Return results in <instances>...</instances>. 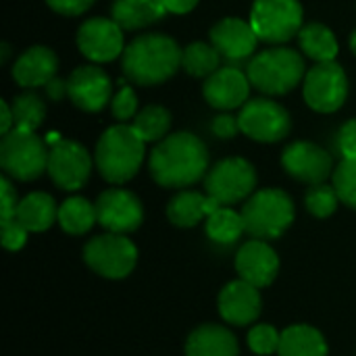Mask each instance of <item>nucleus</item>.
<instances>
[{"instance_id":"nucleus-28","label":"nucleus","mask_w":356,"mask_h":356,"mask_svg":"<svg viewBox=\"0 0 356 356\" xmlns=\"http://www.w3.org/2000/svg\"><path fill=\"white\" fill-rule=\"evenodd\" d=\"M98 221L96 204L81 196H71L58 207V223L71 236H81L94 227Z\"/></svg>"},{"instance_id":"nucleus-20","label":"nucleus","mask_w":356,"mask_h":356,"mask_svg":"<svg viewBox=\"0 0 356 356\" xmlns=\"http://www.w3.org/2000/svg\"><path fill=\"white\" fill-rule=\"evenodd\" d=\"M219 313L232 325H250L261 315V294L252 284L229 282L219 294Z\"/></svg>"},{"instance_id":"nucleus-44","label":"nucleus","mask_w":356,"mask_h":356,"mask_svg":"<svg viewBox=\"0 0 356 356\" xmlns=\"http://www.w3.org/2000/svg\"><path fill=\"white\" fill-rule=\"evenodd\" d=\"M0 104H2V127H0V131L4 136V134L15 129V115H13V106L6 100H2Z\"/></svg>"},{"instance_id":"nucleus-3","label":"nucleus","mask_w":356,"mask_h":356,"mask_svg":"<svg viewBox=\"0 0 356 356\" xmlns=\"http://www.w3.org/2000/svg\"><path fill=\"white\" fill-rule=\"evenodd\" d=\"M144 156H146V142L127 123L108 127L100 136L94 150V163L100 175L111 184L129 181L140 171Z\"/></svg>"},{"instance_id":"nucleus-29","label":"nucleus","mask_w":356,"mask_h":356,"mask_svg":"<svg viewBox=\"0 0 356 356\" xmlns=\"http://www.w3.org/2000/svg\"><path fill=\"white\" fill-rule=\"evenodd\" d=\"M246 232L242 213H236L229 207H221L213 215L207 217V236L223 246H229L240 240V236Z\"/></svg>"},{"instance_id":"nucleus-45","label":"nucleus","mask_w":356,"mask_h":356,"mask_svg":"<svg viewBox=\"0 0 356 356\" xmlns=\"http://www.w3.org/2000/svg\"><path fill=\"white\" fill-rule=\"evenodd\" d=\"M10 56V46L8 44H2V56H0V63H6V58Z\"/></svg>"},{"instance_id":"nucleus-8","label":"nucleus","mask_w":356,"mask_h":356,"mask_svg":"<svg viewBox=\"0 0 356 356\" xmlns=\"http://www.w3.org/2000/svg\"><path fill=\"white\" fill-rule=\"evenodd\" d=\"M86 265L106 280L127 277L138 263L136 244L123 234H102L92 238L83 248Z\"/></svg>"},{"instance_id":"nucleus-9","label":"nucleus","mask_w":356,"mask_h":356,"mask_svg":"<svg viewBox=\"0 0 356 356\" xmlns=\"http://www.w3.org/2000/svg\"><path fill=\"white\" fill-rule=\"evenodd\" d=\"M207 194L223 207H232L252 196L257 188V171L242 156H229L211 167L204 177Z\"/></svg>"},{"instance_id":"nucleus-10","label":"nucleus","mask_w":356,"mask_h":356,"mask_svg":"<svg viewBox=\"0 0 356 356\" xmlns=\"http://www.w3.org/2000/svg\"><path fill=\"white\" fill-rule=\"evenodd\" d=\"M302 94L307 104L317 113H336L348 96V77L340 63H315L305 75Z\"/></svg>"},{"instance_id":"nucleus-17","label":"nucleus","mask_w":356,"mask_h":356,"mask_svg":"<svg viewBox=\"0 0 356 356\" xmlns=\"http://www.w3.org/2000/svg\"><path fill=\"white\" fill-rule=\"evenodd\" d=\"M282 167L298 181L317 186L334 173L332 154L313 142H294L282 154Z\"/></svg>"},{"instance_id":"nucleus-2","label":"nucleus","mask_w":356,"mask_h":356,"mask_svg":"<svg viewBox=\"0 0 356 356\" xmlns=\"http://www.w3.org/2000/svg\"><path fill=\"white\" fill-rule=\"evenodd\" d=\"M184 50L163 33H142L123 50V73L138 86H159L171 79L181 67Z\"/></svg>"},{"instance_id":"nucleus-13","label":"nucleus","mask_w":356,"mask_h":356,"mask_svg":"<svg viewBox=\"0 0 356 356\" xmlns=\"http://www.w3.org/2000/svg\"><path fill=\"white\" fill-rule=\"evenodd\" d=\"M77 48L92 63H111L125 50L123 27L108 17H92L77 29Z\"/></svg>"},{"instance_id":"nucleus-33","label":"nucleus","mask_w":356,"mask_h":356,"mask_svg":"<svg viewBox=\"0 0 356 356\" xmlns=\"http://www.w3.org/2000/svg\"><path fill=\"white\" fill-rule=\"evenodd\" d=\"M338 202H340V196H338L336 188L327 186V184L311 186V190L305 196V204H307L309 213L319 217V219H325V217L334 215L336 209H338Z\"/></svg>"},{"instance_id":"nucleus-46","label":"nucleus","mask_w":356,"mask_h":356,"mask_svg":"<svg viewBox=\"0 0 356 356\" xmlns=\"http://www.w3.org/2000/svg\"><path fill=\"white\" fill-rule=\"evenodd\" d=\"M350 50L356 54V29H355V33L350 35Z\"/></svg>"},{"instance_id":"nucleus-42","label":"nucleus","mask_w":356,"mask_h":356,"mask_svg":"<svg viewBox=\"0 0 356 356\" xmlns=\"http://www.w3.org/2000/svg\"><path fill=\"white\" fill-rule=\"evenodd\" d=\"M44 90H46V94H48V98H50L52 102H58V100H63L65 96H69V83H67L65 79H60V77H52V79L44 86Z\"/></svg>"},{"instance_id":"nucleus-39","label":"nucleus","mask_w":356,"mask_h":356,"mask_svg":"<svg viewBox=\"0 0 356 356\" xmlns=\"http://www.w3.org/2000/svg\"><path fill=\"white\" fill-rule=\"evenodd\" d=\"M211 129H213L215 136H219V138H223V140L236 138L238 131H242V129H240L238 117H232V115H227V113L217 115V117L213 119V123H211Z\"/></svg>"},{"instance_id":"nucleus-40","label":"nucleus","mask_w":356,"mask_h":356,"mask_svg":"<svg viewBox=\"0 0 356 356\" xmlns=\"http://www.w3.org/2000/svg\"><path fill=\"white\" fill-rule=\"evenodd\" d=\"M46 4L58 15L77 17V15L86 13L94 4V0H46Z\"/></svg>"},{"instance_id":"nucleus-19","label":"nucleus","mask_w":356,"mask_h":356,"mask_svg":"<svg viewBox=\"0 0 356 356\" xmlns=\"http://www.w3.org/2000/svg\"><path fill=\"white\" fill-rule=\"evenodd\" d=\"M236 271L240 280L252 284L254 288H265L273 284L280 271L277 252L265 240H250L242 244L236 254Z\"/></svg>"},{"instance_id":"nucleus-6","label":"nucleus","mask_w":356,"mask_h":356,"mask_svg":"<svg viewBox=\"0 0 356 356\" xmlns=\"http://www.w3.org/2000/svg\"><path fill=\"white\" fill-rule=\"evenodd\" d=\"M48 154L50 150L46 148V142L35 131L15 127L2 136L0 167L10 179H38L44 171H48Z\"/></svg>"},{"instance_id":"nucleus-27","label":"nucleus","mask_w":356,"mask_h":356,"mask_svg":"<svg viewBox=\"0 0 356 356\" xmlns=\"http://www.w3.org/2000/svg\"><path fill=\"white\" fill-rule=\"evenodd\" d=\"M300 50L315 63H330L338 56V40L323 23H307L298 33Z\"/></svg>"},{"instance_id":"nucleus-37","label":"nucleus","mask_w":356,"mask_h":356,"mask_svg":"<svg viewBox=\"0 0 356 356\" xmlns=\"http://www.w3.org/2000/svg\"><path fill=\"white\" fill-rule=\"evenodd\" d=\"M0 232H2V246L6 250H21L27 242V229L25 225H21L15 217L13 219H6V221H0Z\"/></svg>"},{"instance_id":"nucleus-24","label":"nucleus","mask_w":356,"mask_h":356,"mask_svg":"<svg viewBox=\"0 0 356 356\" xmlns=\"http://www.w3.org/2000/svg\"><path fill=\"white\" fill-rule=\"evenodd\" d=\"M165 13L163 0H115L111 6V19H115L123 31L144 29L161 21Z\"/></svg>"},{"instance_id":"nucleus-21","label":"nucleus","mask_w":356,"mask_h":356,"mask_svg":"<svg viewBox=\"0 0 356 356\" xmlns=\"http://www.w3.org/2000/svg\"><path fill=\"white\" fill-rule=\"evenodd\" d=\"M58 71V56L48 46L27 48L13 65V79L21 88H44Z\"/></svg>"},{"instance_id":"nucleus-16","label":"nucleus","mask_w":356,"mask_h":356,"mask_svg":"<svg viewBox=\"0 0 356 356\" xmlns=\"http://www.w3.org/2000/svg\"><path fill=\"white\" fill-rule=\"evenodd\" d=\"M67 83L69 100L86 113H98L113 100V81L98 65H81L73 69Z\"/></svg>"},{"instance_id":"nucleus-1","label":"nucleus","mask_w":356,"mask_h":356,"mask_svg":"<svg viewBox=\"0 0 356 356\" xmlns=\"http://www.w3.org/2000/svg\"><path fill=\"white\" fill-rule=\"evenodd\" d=\"M150 175L163 188H188L209 169L207 144L192 131L169 134L150 152Z\"/></svg>"},{"instance_id":"nucleus-26","label":"nucleus","mask_w":356,"mask_h":356,"mask_svg":"<svg viewBox=\"0 0 356 356\" xmlns=\"http://www.w3.org/2000/svg\"><path fill=\"white\" fill-rule=\"evenodd\" d=\"M280 356H327L323 334L311 325H290L282 332Z\"/></svg>"},{"instance_id":"nucleus-18","label":"nucleus","mask_w":356,"mask_h":356,"mask_svg":"<svg viewBox=\"0 0 356 356\" xmlns=\"http://www.w3.org/2000/svg\"><path fill=\"white\" fill-rule=\"evenodd\" d=\"M250 77L242 69L229 65L217 69L211 77L202 83V96L204 100L219 111H232L238 106H244L248 102L250 94Z\"/></svg>"},{"instance_id":"nucleus-30","label":"nucleus","mask_w":356,"mask_h":356,"mask_svg":"<svg viewBox=\"0 0 356 356\" xmlns=\"http://www.w3.org/2000/svg\"><path fill=\"white\" fill-rule=\"evenodd\" d=\"M181 67L192 77H211L217 69H221V54L213 44L192 42L184 48Z\"/></svg>"},{"instance_id":"nucleus-22","label":"nucleus","mask_w":356,"mask_h":356,"mask_svg":"<svg viewBox=\"0 0 356 356\" xmlns=\"http://www.w3.org/2000/svg\"><path fill=\"white\" fill-rule=\"evenodd\" d=\"M221 207L223 204L209 194L186 190L171 198V202L167 204V217L177 227H194Z\"/></svg>"},{"instance_id":"nucleus-43","label":"nucleus","mask_w":356,"mask_h":356,"mask_svg":"<svg viewBox=\"0 0 356 356\" xmlns=\"http://www.w3.org/2000/svg\"><path fill=\"white\" fill-rule=\"evenodd\" d=\"M167 13H173V15H186V13H192L198 4V0H163Z\"/></svg>"},{"instance_id":"nucleus-31","label":"nucleus","mask_w":356,"mask_h":356,"mask_svg":"<svg viewBox=\"0 0 356 356\" xmlns=\"http://www.w3.org/2000/svg\"><path fill=\"white\" fill-rule=\"evenodd\" d=\"M131 127L144 142H161L169 136L171 129V113L165 106L150 104L142 108L136 117Z\"/></svg>"},{"instance_id":"nucleus-41","label":"nucleus","mask_w":356,"mask_h":356,"mask_svg":"<svg viewBox=\"0 0 356 356\" xmlns=\"http://www.w3.org/2000/svg\"><path fill=\"white\" fill-rule=\"evenodd\" d=\"M0 188H2V217H0V221H6V219L15 217L19 200H17V190L13 188L8 175H4L0 179Z\"/></svg>"},{"instance_id":"nucleus-36","label":"nucleus","mask_w":356,"mask_h":356,"mask_svg":"<svg viewBox=\"0 0 356 356\" xmlns=\"http://www.w3.org/2000/svg\"><path fill=\"white\" fill-rule=\"evenodd\" d=\"M111 111H113V117L119 123L134 121V117L138 115V98H136V92H134L131 86L121 83L119 92L111 100Z\"/></svg>"},{"instance_id":"nucleus-35","label":"nucleus","mask_w":356,"mask_h":356,"mask_svg":"<svg viewBox=\"0 0 356 356\" xmlns=\"http://www.w3.org/2000/svg\"><path fill=\"white\" fill-rule=\"evenodd\" d=\"M280 340H282V334H277V330L273 325H267V323L254 325L248 332V346H250V350L261 356L277 353L280 350Z\"/></svg>"},{"instance_id":"nucleus-38","label":"nucleus","mask_w":356,"mask_h":356,"mask_svg":"<svg viewBox=\"0 0 356 356\" xmlns=\"http://www.w3.org/2000/svg\"><path fill=\"white\" fill-rule=\"evenodd\" d=\"M336 148L342 159H356V119L346 121L336 136Z\"/></svg>"},{"instance_id":"nucleus-11","label":"nucleus","mask_w":356,"mask_h":356,"mask_svg":"<svg viewBox=\"0 0 356 356\" xmlns=\"http://www.w3.org/2000/svg\"><path fill=\"white\" fill-rule=\"evenodd\" d=\"M240 129L246 134L250 140L273 144L284 140L290 129H292V119L290 113L275 100L269 98H252L248 100L240 115Z\"/></svg>"},{"instance_id":"nucleus-12","label":"nucleus","mask_w":356,"mask_h":356,"mask_svg":"<svg viewBox=\"0 0 356 356\" xmlns=\"http://www.w3.org/2000/svg\"><path fill=\"white\" fill-rule=\"evenodd\" d=\"M92 173V156L73 140L56 138L50 142L48 175L60 190H79Z\"/></svg>"},{"instance_id":"nucleus-7","label":"nucleus","mask_w":356,"mask_h":356,"mask_svg":"<svg viewBox=\"0 0 356 356\" xmlns=\"http://www.w3.org/2000/svg\"><path fill=\"white\" fill-rule=\"evenodd\" d=\"M305 10L298 0H254L250 23L261 42L284 44L302 29Z\"/></svg>"},{"instance_id":"nucleus-5","label":"nucleus","mask_w":356,"mask_h":356,"mask_svg":"<svg viewBox=\"0 0 356 356\" xmlns=\"http://www.w3.org/2000/svg\"><path fill=\"white\" fill-rule=\"evenodd\" d=\"M242 217L250 236L257 240H273L294 223V202L284 190L267 188L246 200Z\"/></svg>"},{"instance_id":"nucleus-23","label":"nucleus","mask_w":356,"mask_h":356,"mask_svg":"<svg viewBox=\"0 0 356 356\" xmlns=\"http://www.w3.org/2000/svg\"><path fill=\"white\" fill-rule=\"evenodd\" d=\"M236 336L215 323H207L196 327L186 342V356H238Z\"/></svg>"},{"instance_id":"nucleus-34","label":"nucleus","mask_w":356,"mask_h":356,"mask_svg":"<svg viewBox=\"0 0 356 356\" xmlns=\"http://www.w3.org/2000/svg\"><path fill=\"white\" fill-rule=\"evenodd\" d=\"M334 188L340 202L356 211V159H342L334 171Z\"/></svg>"},{"instance_id":"nucleus-15","label":"nucleus","mask_w":356,"mask_h":356,"mask_svg":"<svg viewBox=\"0 0 356 356\" xmlns=\"http://www.w3.org/2000/svg\"><path fill=\"white\" fill-rule=\"evenodd\" d=\"M259 42L261 40L252 23L238 17H225L211 27V44L219 50L221 58H225L234 67L238 63L250 60L257 52Z\"/></svg>"},{"instance_id":"nucleus-25","label":"nucleus","mask_w":356,"mask_h":356,"mask_svg":"<svg viewBox=\"0 0 356 356\" xmlns=\"http://www.w3.org/2000/svg\"><path fill=\"white\" fill-rule=\"evenodd\" d=\"M15 219L25 225L27 232H46L54 221H58V207L50 194L31 192L19 200Z\"/></svg>"},{"instance_id":"nucleus-32","label":"nucleus","mask_w":356,"mask_h":356,"mask_svg":"<svg viewBox=\"0 0 356 356\" xmlns=\"http://www.w3.org/2000/svg\"><path fill=\"white\" fill-rule=\"evenodd\" d=\"M13 115H15V127L17 129H29L35 131L46 117V102L42 100V96L33 94V92H25L19 94L13 100Z\"/></svg>"},{"instance_id":"nucleus-4","label":"nucleus","mask_w":356,"mask_h":356,"mask_svg":"<svg viewBox=\"0 0 356 356\" xmlns=\"http://www.w3.org/2000/svg\"><path fill=\"white\" fill-rule=\"evenodd\" d=\"M246 73L259 92L267 96H282L292 92L305 79L307 65L298 50L275 46L254 54L248 60Z\"/></svg>"},{"instance_id":"nucleus-14","label":"nucleus","mask_w":356,"mask_h":356,"mask_svg":"<svg viewBox=\"0 0 356 356\" xmlns=\"http://www.w3.org/2000/svg\"><path fill=\"white\" fill-rule=\"evenodd\" d=\"M98 223L113 234L136 232L144 221V209L140 198L123 188L104 190L96 200Z\"/></svg>"}]
</instances>
